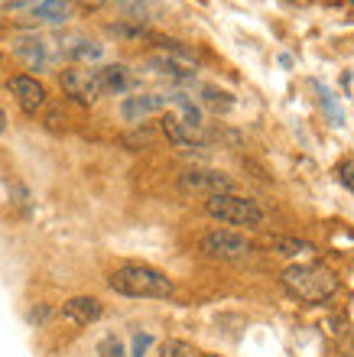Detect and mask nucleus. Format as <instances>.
Wrapping results in <instances>:
<instances>
[{
    "instance_id": "1",
    "label": "nucleus",
    "mask_w": 354,
    "mask_h": 357,
    "mask_svg": "<svg viewBox=\"0 0 354 357\" xmlns=\"http://www.w3.org/2000/svg\"><path fill=\"white\" fill-rule=\"evenodd\" d=\"M111 292L124 296V299H172V280L163 270L149 264H124L108 276Z\"/></svg>"
},
{
    "instance_id": "2",
    "label": "nucleus",
    "mask_w": 354,
    "mask_h": 357,
    "mask_svg": "<svg viewBox=\"0 0 354 357\" xmlns=\"http://www.w3.org/2000/svg\"><path fill=\"white\" fill-rule=\"evenodd\" d=\"M283 286L293 299L318 305L338 292V276L322 264H293L283 270Z\"/></svg>"
},
{
    "instance_id": "3",
    "label": "nucleus",
    "mask_w": 354,
    "mask_h": 357,
    "mask_svg": "<svg viewBox=\"0 0 354 357\" xmlns=\"http://www.w3.org/2000/svg\"><path fill=\"white\" fill-rule=\"evenodd\" d=\"M205 215L214 218L218 225H231L234 231H237V227H263L267 225V211H263L253 198H244V195H237V192L205 198Z\"/></svg>"
},
{
    "instance_id": "4",
    "label": "nucleus",
    "mask_w": 354,
    "mask_h": 357,
    "mask_svg": "<svg viewBox=\"0 0 354 357\" xmlns=\"http://www.w3.org/2000/svg\"><path fill=\"white\" fill-rule=\"evenodd\" d=\"M198 250H202L208 260H224V264H234V260L251 257L253 254V244H251V237H244L241 231H234V227H214V231L202 234Z\"/></svg>"
},
{
    "instance_id": "5",
    "label": "nucleus",
    "mask_w": 354,
    "mask_h": 357,
    "mask_svg": "<svg viewBox=\"0 0 354 357\" xmlns=\"http://www.w3.org/2000/svg\"><path fill=\"white\" fill-rule=\"evenodd\" d=\"M176 188L182 195H198V198H214V195H231L234 178L221 169H208V166H192L182 169L176 178Z\"/></svg>"
},
{
    "instance_id": "6",
    "label": "nucleus",
    "mask_w": 354,
    "mask_h": 357,
    "mask_svg": "<svg viewBox=\"0 0 354 357\" xmlns=\"http://www.w3.org/2000/svg\"><path fill=\"white\" fill-rule=\"evenodd\" d=\"M59 85L68 94V101L82 104V107H91L101 91H98V78H94V68L84 66H68L66 72H59Z\"/></svg>"
},
{
    "instance_id": "7",
    "label": "nucleus",
    "mask_w": 354,
    "mask_h": 357,
    "mask_svg": "<svg viewBox=\"0 0 354 357\" xmlns=\"http://www.w3.org/2000/svg\"><path fill=\"white\" fill-rule=\"evenodd\" d=\"M169 104V94L163 91H140V94H127L121 101V117L127 123H143L147 117L159 114Z\"/></svg>"
},
{
    "instance_id": "8",
    "label": "nucleus",
    "mask_w": 354,
    "mask_h": 357,
    "mask_svg": "<svg viewBox=\"0 0 354 357\" xmlns=\"http://www.w3.org/2000/svg\"><path fill=\"white\" fill-rule=\"evenodd\" d=\"M13 52H17V56L23 59V66L33 68V72H46V68H52V62H56V56L49 52V43L43 36H36V33L13 39Z\"/></svg>"
},
{
    "instance_id": "9",
    "label": "nucleus",
    "mask_w": 354,
    "mask_h": 357,
    "mask_svg": "<svg viewBox=\"0 0 354 357\" xmlns=\"http://www.w3.org/2000/svg\"><path fill=\"white\" fill-rule=\"evenodd\" d=\"M7 91L13 94V101L20 104L23 114H36L39 107L46 104V88H43V82L33 75H13L7 82Z\"/></svg>"
},
{
    "instance_id": "10",
    "label": "nucleus",
    "mask_w": 354,
    "mask_h": 357,
    "mask_svg": "<svg viewBox=\"0 0 354 357\" xmlns=\"http://www.w3.org/2000/svg\"><path fill=\"white\" fill-rule=\"evenodd\" d=\"M98 78V91L101 94H131L137 88V78L124 62H111V66H98L94 68Z\"/></svg>"
},
{
    "instance_id": "11",
    "label": "nucleus",
    "mask_w": 354,
    "mask_h": 357,
    "mask_svg": "<svg viewBox=\"0 0 354 357\" xmlns=\"http://www.w3.org/2000/svg\"><path fill=\"white\" fill-rule=\"evenodd\" d=\"M104 315V305L101 299H94V296H72V299L62 305V319L84 328V325H94V321Z\"/></svg>"
},
{
    "instance_id": "12",
    "label": "nucleus",
    "mask_w": 354,
    "mask_h": 357,
    "mask_svg": "<svg viewBox=\"0 0 354 357\" xmlns=\"http://www.w3.org/2000/svg\"><path fill=\"white\" fill-rule=\"evenodd\" d=\"M159 127H163V137H166L172 146H179V150H196V146H202V133L198 130H189L186 123L179 121L176 114H163L159 117Z\"/></svg>"
},
{
    "instance_id": "13",
    "label": "nucleus",
    "mask_w": 354,
    "mask_h": 357,
    "mask_svg": "<svg viewBox=\"0 0 354 357\" xmlns=\"http://www.w3.org/2000/svg\"><path fill=\"white\" fill-rule=\"evenodd\" d=\"M59 52H62L72 66H82V62H98V59L104 56V46L88 36H68V39H62Z\"/></svg>"
},
{
    "instance_id": "14",
    "label": "nucleus",
    "mask_w": 354,
    "mask_h": 357,
    "mask_svg": "<svg viewBox=\"0 0 354 357\" xmlns=\"http://www.w3.org/2000/svg\"><path fill=\"white\" fill-rule=\"evenodd\" d=\"M149 72H156V75H166V78H176V82H192L196 78V68L182 66L176 59H169L166 52H159V56H149L147 59Z\"/></svg>"
},
{
    "instance_id": "15",
    "label": "nucleus",
    "mask_w": 354,
    "mask_h": 357,
    "mask_svg": "<svg viewBox=\"0 0 354 357\" xmlns=\"http://www.w3.org/2000/svg\"><path fill=\"white\" fill-rule=\"evenodd\" d=\"M169 104H176V107H179L176 117L186 123L189 130H198V133H202V123H205V117H202V107H198V104L192 101L189 94L172 91V94H169Z\"/></svg>"
},
{
    "instance_id": "16",
    "label": "nucleus",
    "mask_w": 354,
    "mask_h": 357,
    "mask_svg": "<svg viewBox=\"0 0 354 357\" xmlns=\"http://www.w3.org/2000/svg\"><path fill=\"white\" fill-rule=\"evenodd\" d=\"M33 17L59 26V23H66L72 17V0H39L36 7H33Z\"/></svg>"
},
{
    "instance_id": "17",
    "label": "nucleus",
    "mask_w": 354,
    "mask_h": 357,
    "mask_svg": "<svg viewBox=\"0 0 354 357\" xmlns=\"http://www.w3.org/2000/svg\"><path fill=\"white\" fill-rule=\"evenodd\" d=\"M312 88H316V94H318V107L325 111L328 123H332V127H341V123H345V111H341V104H338L335 91H332L328 85H322L318 78H312Z\"/></svg>"
},
{
    "instance_id": "18",
    "label": "nucleus",
    "mask_w": 354,
    "mask_h": 357,
    "mask_svg": "<svg viewBox=\"0 0 354 357\" xmlns=\"http://www.w3.org/2000/svg\"><path fill=\"white\" fill-rule=\"evenodd\" d=\"M270 247L276 250V254H283V257H299V254H312V250H316V244L299 241V237H286V234H273Z\"/></svg>"
},
{
    "instance_id": "19",
    "label": "nucleus",
    "mask_w": 354,
    "mask_h": 357,
    "mask_svg": "<svg viewBox=\"0 0 354 357\" xmlns=\"http://www.w3.org/2000/svg\"><path fill=\"white\" fill-rule=\"evenodd\" d=\"M202 104L205 107H212L214 114H224L234 107V94L224 91V88H214V85H205L202 88Z\"/></svg>"
},
{
    "instance_id": "20",
    "label": "nucleus",
    "mask_w": 354,
    "mask_h": 357,
    "mask_svg": "<svg viewBox=\"0 0 354 357\" xmlns=\"http://www.w3.org/2000/svg\"><path fill=\"white\" fill-rule=\"evenodd\" d=\"M192 354H196V348L182 338H169L159 344V357H192Z\"/></svg>"
},
{
    "instance_id": "21",
    "label": "nucleus",
    "mask_w": 354,
    "mask_h": 357,
    "mask_svg": "<svg viewBox=\"0 0 354 357\" xmlns=\"http://www.w3.org/2000/svg\"><path fill=\"white\" fill-rule=\"evenodd\" d=\"M98 357H127V348L117 335H108V338L98 344Z\"/></svg>"
},
{
    "instance_id": "22",
    "label": "nucleus",
    "mask_w": 354,
    "mask_h": 357,
    "mask_svg": "<svg viewBox=\"0 0 354 357\" xmlns=\"http://www.w3.org/2000/svg\"><path fill=\"white\" fill-rule=\"evenodd\" d=\"M149 348H153V335H149V331H137V335H133L131 351H127V357H147Z\"/></svg>"
},
{
    "instance_id": "23",
    "label": "nucleus",
    "mask_w": 354,
    "mask_h": 357,
    "mask_svg": "<svg viewBox=\"0 0 354 357\" xmlns=\"http://www.w3.org/2000/svg\"><path fill=\"white\" fill-rule=\"evenodd\" d=\"M52 315H56V312H52V305H46V302H39V305H33V309H29V325H36V328H43V325H46L49 319H52Z\"/></svg>"
},
{
    "instance_id": "24",
    "label": "nucleus",
    "mask_w": 354,
    "mask_h": 357,
    "mask_svg": "<svg viewBox=\"0 0 354 357\" xmlns=\"http://www.w3.org/2000/svg\"><path fill=\"white\" fill-rule=\"evenodd\" d=\"M111 33H114V36H121V39H140L147 29L137 26V23H133V26H131V23H114Z\"/></svg>"
},
{
    "instance_id": "25",
    "label": "nucleus",
    "mask_w": 354,
    "mask_h": 357,
    "mask_svg": "<svg viewBox=\"0 0 354 357\" xmlns=\"http://www.w3.org/2000/svg\"><path fill=\"white\" fill-rule=\"evenodd\" d=\"M338 178H341V185L354 192V160H345L338 166Z\"/></svg>"
},
{
    "instance_id": "26",
    "label": "nucleus",
    "mask_w": 354,
    "mask_h": 357,
    "mask_svg": "<svg viewBox=\"0 0 354 357\" xmlns=\"http://www.w3.org/2000/svg\"><path fill=\"white\" fill-rule=\"evenodd\" d=\"M29 3L36 7V0H7L3 7H7V10H23V7H29Z\"/></svg>"
},
{
    "instance_id": "27",
    "label": "nucleus",
    "mask_w": 354,
    "mask_h": 357,
    "mask_svg": "<svg viewBox=\"0 0 354 357\" xmlns=\"http://www.w3.org/2000/svg\"><path fill=\"white\" fill-rule=\"evenodd\" d=\"M7 130V111H3V107H0V133Z\"/></svg>"
},
{
    "instance_id": "28",
    "label": "nucleus",
    "mask_w": 354,
    "mask_h": 357,
    "mask_svg": "<svg viewBox=\"0 0 354 357\" xmlns=\"http://www.w3.org/2000/svg\"><path fill=\"white\" fill-rule=\"evenodd\" d=\"M0 68H3V52H0Z\"/></svg>"
},
{
    "instance_id": "29",
    "label": "nucleus",
    "mask_w": 354,
    "mask_h": 357,
    "mask_svg": "<svg viewBox=\"0 0 354 357\" xmlns=\"http://www.w3.org/2000/svg\"><path fill=\"white\" fill-rule=\"evenodd\" d=\"M202 357H221V354H202Z\"/></svg>"
}]
</instances>
